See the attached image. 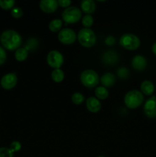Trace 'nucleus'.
I'll list each match as a JSON object with an SVG mask.
<instances>
[{
	"label": "nucleus",
	"instance_id": "f257e3e1",
	"mask_svg": "<svg viewBox=\"0 0 156 157\" xmlns=\"http://www.w3.org/2000/svg\"><path fill=\"white\" fill-rule=\"evenodd\" d=\"M0 41L2 48L9 51H15L19 48L22 43V38L17 31L8 29L0 35Z\"/></svg>",
	"mask_w": 156,
	"mask_h": 157
},
{
	"label": "nucleus",
	"instance_id": "f03ea898",
	"mask_svg": "<svg viewBox=\"0 0 156 157\" xmlns=\"http://www.w3.org/2000/svg\"><path fill=\"white\" fill-rule=\"evenodd\" d=\"M144 102V95L140 90H131L124 97L125 105L129 109H136L140 107Z\"/></svg>",
	"mask_w": 156,
	"mask_h": 157
},
{
	"label": "nucleus",
	"instance_id": "7ed1b4c3",
	"mask_svg": "<svg viewBox=\"0 0 156 157\" xmlns=\"http://www.w3.org/2000/svg\"><path fill=\"white\" fill-rule=\"evenodd\" d=\"M77 39L80 44L84 48H91L96 44V35L91 29L84 28L78 32Z\"/></svg>",
	"mask_w": 156,
	"mask_h": 157
},
{
	"label": "nucleus",
	"instance_id": "20e7f679",
	"mask_svg": "<svg viewBox=\"0 0 156 157\" xmlns=\"http://www.w3.org/2000/svg\"><path fill=\"white\" fill-rule=\"evenodd\" d=\"M119 44L127 50L135 51L141 45V40L135 34L125 33L120 37Z\"/></svg>",
	"mask_w": 156,
	"mask_h": 157
},
{
	"label": "nucleus",
	"instance_id": "39448f33",
	"mask_svg": "<svg viewBox=\"0 0 156 157\" xmlns=\"http://www.w3.org/2000/svg\"><path fill=\"white\" fill-rule=\"evenodd\" d=\"M80 79L83 85L88 88H93L99 83V75L92 69H87L82 71Z\"/></svg>",
	"mask_w": 156,
	"mask_h": 157
},
{
	"label": "nucleus",
	"instance_id": "423d86ee",
	"mask_svg": "<svg viewBox=\"0 0 156 157\" xmlns=\"http://www.w3.org/2000/svg\"><path fill=\"white\" fill-rule=\"evenodd\" d=\"M62 18L67 24H74L82 18V11L76 6H70L62 12Z\"/></svg>",
	"mask_w": 156,
	"mask_h": 157
},
{
	"label": "nucleus",
	"instance_id": "0eeeda50",
	"mask_svg": "<svg viewBox=\"0 0 156 157\" xmlns=\"http://www.w3.org/2000/svg\"><path fill=\"white\" fill-rule=\"evenodd\" d=\"M58 38L61 43L66 45L72 44L76 41L77 38V35L73 29L70 28L62 29L58 35Z\"/></svg>",
	"mask_w": 156,
	"mask_h": 157
},
{
	"label": "nucleus",
	"instance_id": "6e6552de",
	"mask_svg": "<svg viewBox=\"0 0 156 157\" xmlns=\"http://www.w3.org/2000/svg\"><path fill=\"white\" fill-rule=\"evenodd\" d=\"M47 63L50 67L54 69L61 68L64 61V55L61 52L57 50H52L47 54Z\"/></svg>",
	"mask_w": 156,
	"mask_h": 157
},
{
	"label": "nucleus",
	"instance_id": "1a4fd4ad",
	"mask_svg": "<svg viewBox=\"0 0 156 157\" xmlns=\"http://www.w3.org/2000/svg\"><path fill=\"white\" fill-rule=\"evenodd\" d=\"M18 83V76L15 72L7 73L2 77L0 85L5 90H11L16 86Z\"/></svg>",
	"mask_w": 156,
	"mask_h": 157
},
{
	"label": "nucleus",
	"instance_id": "9d476101",
	"mask_svg": "<svg viewBox=\"0 0 156 157\" xmlns=\"http://www.w3.org/2000/svg\"><path fill=\"white\" fill-rule=\"evenodd\" d=\"M144 113L150 119L156 118V97L152 96L146 100L143 107Z\"/></svg>",
	"mask_w": 156,
	"mask_h": 157
},
{
	"label": "nucleus",
	"instance_id": "9b49d317",
	"mask_svg": "<svg viewBox=\"0 0 156 157\" xmlns=\"http://www.w3.org/2000/svg\"><path fill=\"white\" fill-rule=\"evenodd\" d=\"M57 0H41L39 2V7L44 13L51 14L54 12L58 8Z\"/></svg>",
	"mask_w": 156,
	"mask_h": 157
},
{
	"label": "nucleus",
	"instance_id": "f8f14e48",
	"mask_svg": "<svg viewBox=\"0 0 156 157\" xmlns=\"http://www.w3.org/2000/svg\"><path fill=\"white\" fill-rule=\"evenodd\" d=\"M131 64L135 70L142 71L146 68L148 62H147V59L143 55H137L132 59Z\"/></svg>",
	"mask_w": 156,
	"mask_h": 157
},
{
	"label": "nucleus",
	"instance_id": "ddd939ff",
	"mask_svg": "<svg viewBox=\"0 0 156 157\" xmlns=\"http://www.w3.org/2000/svg\"><path fill=\"white\" fill-rule=\"evenodd\" d=\"M86 106L87 110L91 113H98L102 107L100 101L96 97H90L87 98L86 100Z\"/></svg>",
	"mask_w": 156,
	"mask_h": 157
},
{
	"label": "nucleus",
	"instance_id": "4468645a",
	"mask_svg": "<svg viewBox=\"0 0 156 157\" xmlns=\"http://www.w3.org/2000/svg\"><path fill=\"white\" fill-rule=\"evenodd\" d=\"M81 11L87 15H91L96 11V2L93 0H83L80 2Z\"/></svg>",
	"mask_w": 156,
	"mask_h": 157
},
{
	"label": "nucleus",
	"instance_id": "2eb2a0df",
	"mask_svg": "<svg viewBox=\"0 0 156 157\" xmlns=\"http://www.w3.org/2000/svg\"><path fill=\"white\" fill-rule=\"evenodd\" d=\"M102 62L109 65H113L118 61V55L114 51H107L102 55Z\"/></svg>",
	"mask_w": 156,
	"mask_h": 157
},
{
	"label": "nucleus",
	"instance_id": "dca6fc26",
	"mask_svg": "<svg viewBox=\"0 0 156 157\" xmlns=\"http://www.w3.org/2000/svg\"><path fill=\"white\" fill-rule=\"evenodd\" d=\"M99 82L102 84V86L106 87V88L113 87L116 83V76L111 72H107L99 78Z\"/></svg>",
	"mask_w": 156,
	"mask_h": 157
},
{
	"label": "nucleus",
	"instance_id": "f3484780",
	"mask_svg": "<svg viewBox=\"0 0 156 157\" xmlns=\"http://www.w3.org/2000/svg\"><path fill=\"white\" fill-rule=\"evenodd\" d=\"M140 91L143 94V95L151 96L154 91V84L149 80H145L140 85Z\"/></svg>",
	"mask_w": 156,
	"mask_h": 157
},
{
	"label": "nucleus",
	"instance_id": "a211bd4d",
	"mask_svg": "<svg viewBox=\"0 0 156 157\" xmlns=\"http://www.w3.org/2000/svg\"><path fill=\"white\" fill-rule=\"evenodd\" d=\"M28 57V52L24 47H20L15 52V58L19 62L25 61Z\"/></svg>",
	"mask_w": 156,
	"mask_h": 157
},
{
	"label": "nucleus",
	"instance_id": "6ab92c4d",
	"mask_svg": "<svg viewBox=\"0 0 156 157\" xmlns=\"http://www.w3.org/2000/svg\"><path fill=\"white\" fill-rule=\"evenodd\" d=\"M63 25V21L60 18H55L49 22L48 28L51 32H59Z\"/></svg>",
	"mask_w": 156,
	"mask_h": 157
},
{
	"label": "nucleus",
	"instance_id": "aec40b11",
	"mask_svg": "<svg viewBox=\"0 0 156 157\" xmlns=\"http://www.w3.org/2000/svg\"><path fill=\"white\" fill-rule=\"evenodd\" d=\"M95 96L97 99L106 100L109 97V90L103 86H99L95 90Z\"/></svg>",
	"mask_w": 156,
	"mask_h": 157
},
{
	"label": "nucleus",
	"instance_id": "412c9836",
	"mask_svg": "<svg viewBox=\"0 0 156 157\" xmlns=\"http://www.w3.org/2000/svg\"><path fill=\"white\" fill-rule=\"evenodd\" d=\"M51 79L56 83H61L64 81V72L62 69L58 68L54 69L51 72Z\"/></svg>",
	"mask_w": 156,
	"mask_h": 157
},
{
	"label": "nucleus",
	"instance_id": "4be33fe9",
	"mask_svg": "<svg viewBox=\"0 0 156 157\" xmlns=\"http://www.w3.org/2000/svg\"><path fill=\"white\" fill-rule=\"evenodd\" d=\"M38 44H39V42H38L37 38H31L28 40L24 48L27 49L28 52H33V51L36 50L37 48L38 47Z\"/></svg>",
	"mask_w": 156,
	"mask_h": 157
},
{
	"label": "nucleus",
	"instance_id": "5701e85b",
	"mask_svg": "<svg viewBox=\"0 0 156 157\" xmlns=\"http://www.w3.org/2000/svg\"><path fill=\"white\" fill-rule=\"evenodd\" d=\"M71 101L76 105H80L85 101V97L80 92H74L71 96Z\"/></svg>",
	"mask_w": 156,
	"mask_h": 157
},
{
	"label": "nucleus",
	"instance_id": "b1692460",
	"mask_svg": "<svg viewBox=\"0 0 156 157\" xmlns=\"http://www.w3.org/2000/svg\"><path fill=\"white\" fill-rule=\"evenodd\" d=\"M81 21H82L83 26L85 29H90L93 25L94 20H93V17L92 16V15H87L86 14L84 16L82 17Z\"/></svg>",
	"mask_w": 156,
	"mask_h": 157
},
{
	"label": "nucleus",
	"instance_id": "393cba45",
	"mask_svg": "<svg viewBox=\"0 0 156 157\" xmlns=\"http://www.w3.org/2000/svg\"><path fill=\"white\" fill-rule=\"evenodd\" d=\"M15 2L14 0H0V8L5 10L12 9L15 7Z\"/></svg>",
	"mask_w": 156,
	"mask_h": 157
},
{
	"label": "nucleus",
	"instance_id": "a878e982",
	"mask_svg": "<svg viewBox=\"0 0 156 157\" xmlns=\"http://www.w3.org/2000/svg\"><path fill=\"white\" fill-rule=\"evenodd\" d=\"M130 71L127 67H119L117 71V75L120 79L125 80L129 77Z\"/></svg>",
	"mask_w": 156,
	"mask_h": 157
},
{
	"label": "nucleus",
	"instance_id": "bb28decb",
	"mask_svg": "<svg viewBox=\"0 0 156 157\" xmlns=\"http://www.w3.org/2000/svg\"><path fill=\"white\" fill-rule=\"evenodd\" d=\"M0 157H14V153L8 147L0 148Z\"/></svg>",
	"mask_w": 156,
	"mask_h": 157
},
{
	"label": "nucleus",
	"instance_id": "cd10ccee",
	"mask_svg": "<svg viewBox=\"0 0 156 157\" xmlns=\"http://www.w3.org/2000/svg\"><path fill=\"white\" fill-rule=\"evenodd\" d=\"M11 15L15 18H20L23 15V10L20 7H14L11 11Z\"/></svg>",
	"mask_w": 156,
	"mask_h": 157
},
{
	"label": "nucleus",
	"instance_id": "c85d7f7f",
	"mask_svg": "<svg viewBox=\"0 0 156 157\" xmlns=\"http://www.w3.org/2000/svg\"><path fill=\"white\" fill-rule=\"evenodd\" d=\"M9 149L12 151V153H16L21 150V144L19 141H13V142L11 143L10 147Z\"/></svg>",
	"mask_w": 156,
	"mask_h": 157
},
{
	"label": "nucleus",
	"instance_id": "c756f323",
	"mask_svg": "<svg viewBox=\"0 0 156 157\" xmlns=\"http://www.w3.org/2000/svg\"><path fill=\"white\" fill-rule=\"evenodd\" d=\"M7 59V54L4 48L0 46V65L4 64Z\"/></svg>",
	"mask_w": 156,
	"mask_h": 157
},
{
	"label": "nucleus",
	"instance_id": "7c9ffc66",
	"mask_svg": "<svg viewBox=\"0 0 156 157\" xmlns=\"http://www.w3.org/2000/svg\"><path fill=\"white\" fill-rule=\"evenodd\" d=\"M58 6H61V7L62 8H65V9H67V8L70 7L72 2L70 1V0H58Z\"/></svg>",
	"mask_w": 156,
	"mask_h": 157
},
{
	"label": "nucleus",
	"instance_id": "2f4dec72",
	"mask_svg": "<svg viewBox=\"0 0 156 157\" xmlns=\"http://www.w3.org/2000/svg\"><path fill=\"white\" fill-rule=\"evenodd\" d=\"M116 42V39H115L113 35H110V36H107L105 39V43L106 45L112 46L115 44Z\"/></svg>",
	"mask_w": 156,
	"mask_h": 157
},
{
	"label": "nucleus",
	"instance_id": "473e14b6",
	"mask_svg": "<svg viewBox=\"0 0 156 157\" xmlns=\"http://www.w3.org/2000/svg\"><path fill=\"white\" fill-rule=\"evenodd\" d=\"M151 51H152L153 54H154V55H156V41L152 44V46H151Z\"/></svg>",
	"mask_w": 156,
	"mask_h": 157
},
{
	"label": "nucleus",
	"instance_id": "72a5a7b5",
	"mask_svg": "<svg viewBox=\"0 0 156 157\" xmlns=\"http://www.w3.org/2000/svg\"><path fill=\"white\" fill-rule=\"evenodd\" d=\"M97 157H106V156H97Z\"/></svg>",
	"mask_w": 156,
	"mask_h": 157
}]
</instances>
